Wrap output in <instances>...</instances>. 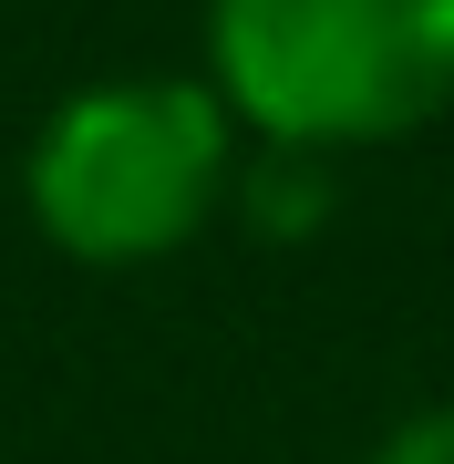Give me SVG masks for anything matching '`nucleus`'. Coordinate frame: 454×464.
<instances>
[{"label": "nucleus", "instance_id": "nucleus-1", "mask_svg": "<svg viewBox=\"0 0 454 464\" xmlns=\"http://www.w3.org/2000/svg\"><path fill=\"white\" fill-rule=\"evenodd\" d=\"M207 83L289 155L403 145L454 114V0H207Z\"/></svg>", "mask_w": 454, "mask_h": 464}, {"label": "nucleus", "instance_id": "nucleus-2", "mask_svg": "<svg viewBox=\"0 0 454 464\" xmlns=\"http://www.w3.org/2000/svg\"><path fill=\"white\" fill-rule=\"evenodd\" d=\"M237 186V114L197 72H114L52 103L21 155V207L63 258L145 268L176 258Z\"/></svg>", "mask_w": 454, "mask_h": 464}, {"label": "nucleus", "instance_id": "nucleus-3", "mask_svg": "<svg viewBox=\"0 0 454 464\" xmlns=\"http://www.w3.org/2000/svg\"><path fill=\"white\" fill-rule=\"evenodd\" d=\"M362 464H454V402H434V413H403Z\"/></svg>", "mask_w": 454, "mask_h": 464}]
</instances>
